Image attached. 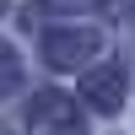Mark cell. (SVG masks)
Instances as JSON below:
<instances>
[{"instance_id":"obj_1","label":"cell","mask_w":135,"mask_h":135,"mask_svg":"<svg viewBox=\"0 0 135 135\" xmlns=\"http://www.w3.org/2000/svg\"><path fill=\"white\" fill-rule=\"evenodd\" d=\"M60 103H65V97H43V103L32 108V124H38V130H43V124H49V130H65V124H70V114H65Z\"/></svg>"}]
</instances>
